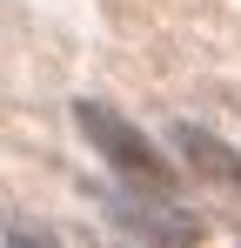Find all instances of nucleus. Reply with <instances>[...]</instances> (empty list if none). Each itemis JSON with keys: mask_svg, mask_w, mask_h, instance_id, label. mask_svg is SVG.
Listing matches in <instances>:
<instances>
[{"mask_svg": "<svg viewBox=\"0 0 241 248\" xmlns=\"http://www.w3.org/2000/svg\"><path fill=\"white\" fill-rule=\"evenodd\" d=\"M107 208H114V221L127 228V235H154V242H174V235H201L195 221L181 215V208H134L120 202V195H107Z\"/></svg>", "mask_w": 241, "mask_h": 248, "instance_id": "nucleus-3", "label": "nucleus"}, {"mask_svg": "<svg viewBox=\"0 0 241 248\" xmlns=\"http://www.w3.org/2000/svg\"><path fill=\"white\" fill-rule=\"evenodd\" d=\"M74 121H80V134L94 141V155L114 168L120 181L154 188V195H174V168H167V155H161V148H154L134 121H127V114L101 108V101H74Z\"/></svg>", "mask_w": 241, "mask_h": 248, "instance_id": "nucleus-1", "label": "nucleus"}, {"mask_svg": "<svg viewBox=\"0 0 241 248\" xmlns=\"http://www.w3.org/2000/svg\"><path fill=\"white\" fill-rule=\"evenodd\" d=\"M174 155L195 168L201 181H214V188H241V148L235 141H221V134H208V127H195V121H174Z\"/></svg>", "mask_w": 241, "mask_h": 248, "instance_id": "nucleus-2", "label": "nucleus"}]
</instances>
